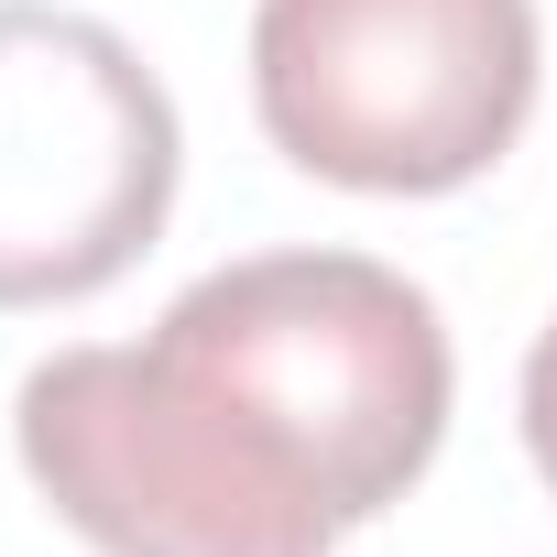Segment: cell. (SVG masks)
Here are the masks:
<instances>
[{
    "label": "cell",
    "mask_w": 557,
    "mask_h": 557,
    "mask_svg": "<svg viewBox=\"0 0 557 557\" xmlns=\"http://www.w3.org/2000/svg\"><path fill=\"white\" fill-rule=\"evenodd\" d=\"M524 448H535V470H546V492H557V318H546L535 350H524Z\"/></svg>",
    "instance_id": "5"
},
{
    "label": "cell",
    "mask_w": 557,
    "mask_h": 557,
    "mask_svg": "<svg viewBox=\"0 0 557 557\" xmlns=\"http://www.w3.org/2000/svg\"><path fill=\"white\" fill-rule=\"evenodd\" d=\"M164 339L240 383L318 470L339 524L416 492L448 437V329L426 285L372 251H251L164 307Z\"/></svg>",
    "instance_id": "2"
},
{
    "label": "cell",
    "mask_w": 557,
    "mask_h": 557,
    "mask_svg": "<svg viewBox=\"0 0 557 557\" xmlns=\"http://www.w3.org/2000/svg\"><path fill=\"white\" fill-rule=\"evenodd\" d=\"M175 99L88 12L0 0V307H77L175 208Z\"/></svg>",
    "instance_id": "4"
},
{
    "label": "cell",
    "mask_w": 557,
    "mask_h": 557,
    "mask_svg": "<svg viewBox=\"0 0 557 557\" xmlns=\"http://www.w3.org/2000/svg\"><path fill=\"white\" fill-rule=\"evenodd\" d=\"M34 492L99 557H329L339 513L240 383L164 329L143 350H55L12 405Z\"/></svg>",
    "instance_id": "1"
},
{
    "label": "cell",
    "mask_w": 557,
    "mask_h": 557,
    "mask_svg": "<svg viewBox=\"0 0 557 557\" xmlns=\"http://www.w3.org/2000/svg\"><path fill=\"white\" fill-rule=\"evenodd\" d=\"M251 110L329 186L448 197L535 110V0H262Z\"/></svg>",
    "instance_id": "3"
}]
</instances>
